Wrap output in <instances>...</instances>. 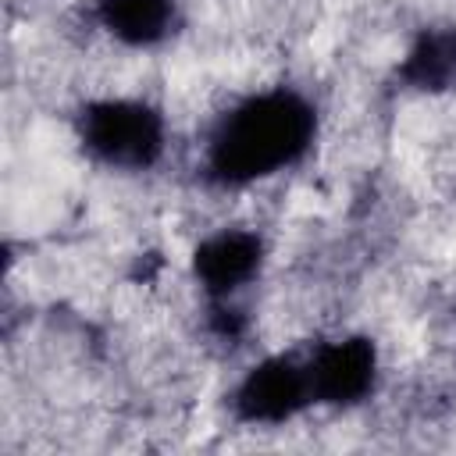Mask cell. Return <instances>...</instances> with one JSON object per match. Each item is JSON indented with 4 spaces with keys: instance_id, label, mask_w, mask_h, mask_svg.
I'll list each match as a JSON object with an SVG mask.
<instances>
[{
    "instance_id": "obj_4",
    "label": "cell",
    "mask_w": 456,
    "mask_h": 456,
    "mask_svg": "<svg viewBox=\"0 0 456 456\" xmlns=\"http://www.w3.org/2000/svg\"><path fill=\"white\" fill-rule=\"evenodd\" d=\"M306 399H314L310 381H306V367H299L285 356H274V360H264L242 381V388L235 395V406L253 424H281Z\"/></svg>"
},
{
    "instance_id": "obj_6",
    "label": "cell",
    "mask_w": 456,
    "mask_h": 456,
    "mask_svg": "<svg viewBox=\"0 0 456 456\" xmlns=\"http://www.w3.org/2000/svg\"><path fill=\"white\" fill-rule=\"evenodd\" d=\"M96 14L118 43L146 46L167 32L175 18V4L171 0H100Z\"/></svg>"
},
{
    "instance_id": "obj_2",
    "label": "cell",
    "mask_w": 456,
    "mask_h": 456,
    "mask_svg": "<svg viewBox=\"0 0 456 456\" xmlns=\"http://www.w3.org/2000/svg\"><path fill=\"white\" fill-rule=\"evenodd\" d=\"M86 146L110 167H150L164 150V121L139 100H100L82 121Z\"/></svg>"
},
{
    "instance_id": "obj_1",
    "label": "cell",
    "mask_w": 456,
    "mask_h": 456,
    "mask_svg": "<svg viewBox=\"0 0 456 456\" xmlns=\"http://www.w3.org/2000/svg\"><path fill=\"white\" fill-rule=\"evenodd\" d=\"M314 135L310 107L292 93H264L221 118L210 139V167L221 182L242 185L292 164Z\"/></svg>"
},
{
    "instance_id": "obj_3",
    "label": "cell",
    "mask_w": 456,
    "mask_h": 456,
    "mask_svg": "<svg viewBox=\"0 0 456 456\" xmlns=\"http://www.w3.org/2000/svg\"><path fill=\"white\" fill-rule=\"evenodd\" d=\"M374 346L367 338H338L321 346L306 363L310 395L324 403H356L374 388Z\"/></svg>"
},
{
    "instance_id": "obj_5",
    "label": "cell",
    "mask_w": 456,
    "mask_h": 456,
    "mask_svg": "<svg viewBox=\"0 0 456 456\" xmlns=\"http://www.w3.org/2000/svg\"><path fill=\"white\" fill-rule=\"evenodd\" d=\"M260 239L246 228H221L217 235L203 239L196 249V278L207 292L228 299L235 289H242L256 267H260Z\"/></svg>"
}]
</instances>
